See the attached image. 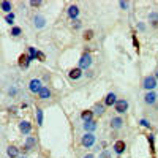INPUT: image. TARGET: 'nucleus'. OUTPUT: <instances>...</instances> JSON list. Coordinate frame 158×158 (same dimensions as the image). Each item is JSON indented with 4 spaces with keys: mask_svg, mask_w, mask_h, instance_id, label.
<instances>
[{
    "mask_svg": "<svg viewBox=\"0 0 158 158\" xmlns=\"http://www.w3.org/2000/svg\"><path fill=\"white\" fill-rule=\"evenodd\" d=\"M11 35H13V36H18V35H21V29H19V27H13Z\"/></svg>",
    "mask_w": 158,
    "mask_h": 158,
    "instance_id": "28",
    "label": "nucleus"
},
{
    "mask_svg": "<svg viewBox=\"0 0 158 158\" xmlns=\"http://www.w3.org/2000/svg\"><path fill=\"white\" fill-rule=\"evenodd\" d=\"M35 146H36V139H35L33 136H27V139H25V146H24V149H25V150H33V149H35Z\"/></svg>",
    "mask_w": 158,
    "mask_h": 158,
    "instance_id": "8",
    "label": "nucleus"
},
{
    "mask_svg": "<svg viewBox=\"0 0 158 158\" xmlns=\"http://www.w3.org/2000/svg\"><path fill=\"white\" fill-rule=\"evenodd\" d=\"M94 109H95V114H98V115H101V114L104 112V106H103V104H100V103L95 104V108H94Z\"/></svg>",
    "mask_w": 158,
    "mask_h": 158,
    "instance_id": "23",
    "label": "nucleus"
},
{
    "mask_svg": "<svg viewBox=\"0 0 158 158\" xmlns=\"http://www.w3.org/2000/svg\"><path fill=\"white\" fill-rule=\"evenodd\" d=\"M139 123H141V125H142V127H146V128H150V123H149V122H147V120H146V118H142V120H141V122H139Z\"/></svg>",
    "mask_w": 158,
    "mask_h": 158,
    "instance_id": "31",
    "label": "nucleus"
},
{
    "mask_svg": "<svg viewBox=\"0 0 158 158\" xmlns=\"http://www.w3.org/2000/svg\"><path fill=\"white\" fill-rule=\"evenodd\" d=\"M36 59H38L40 62H44V60H46V56L43 54L41 51H36Z\"/></svg>",
    "mask_w": 158,
    "mask_h": 158,
    "instance_id": "26",
    "label": "nucleus"
},
{
    "mask_svg": "<svg viewBox=\"0 0 158 158\" xmlns=\"http://www.w3.org/2000/svg\"><path fill=\"white\" fill-rule=\"evenodd\" d=\"M92 38H94V30H87L84 33V40H85V41H89V40H92Z\"/></svg>",
    "mask_w": 158,
    "mask_h": 158,
    "instance_id": "25",
    "label": "nucleus"
},
{
    "mask_svg": "<svg viewBox=\"0 0 158 158\" xmlns=\"http://www.w3.org/2000/svg\"><path fill=\"white\" fill-rule=\"evenodd\" d=\"M118 5H120V6H122L123 10H125V8H128V2H120Z\"/></svg>",
    "mask_w": 158,
    "mask_h": 158,
    "instance_id": "34",
    "label": "nucleus"
},
{
    "mask_svg": "<svg viewBox=\"0 0 158 158\" xmlns=\"http://www.w3.org/2000/svg\"><path fill=\"white\" fill-rule=\"evenodd\" d=\"M0 6H2V10H3L5 13H8V15H10V11H11V3L8 2V0H2Z\"/></svg>",
    "mask_w": 158,
    "mask_h": 158,
    "instance_id": "20",
    "label": "nucleus"
},
{
    "mask_svg": "<svg viewBox=\"0 0 158 158\" xmlns=\"http://www.w3.org/2000/svg\"><path fill=\"white\" fill-rule=\"evenodd\" d=\"M68 16H70L71 19H76V18L79 16V8H77L76 5H71V6L68 8Z\"/></svg>",
    "mask_w": 158,
    "mask_h": 158,
    "instance_id": "15",
    "label": "nucleus"
},
{
    "mask_svg": "<svg viewBox=\"0 0 158 158\" xmlns=\"http://www.w3.org/2000/svg\"><path fill=\"white\" fill-rule=\"evenodd\" d=\"M8 94H10V95H15V94H16V89H10Z\"/></svg>",
    "mask_w": 158,
    "mask_h": 158,
    "instance_id": "35",
    "label": "nucleus"
},
{
    "mask_svg": "<svg viewBox=\"0 0 158 158\" xmlns=\"http://www.w3.org/2000/svg\"><path fill=\"white\" fill-rule=\"evenodd\" d=\"M149 18H150L152 24H153V27H158V15H156V13H150Z\"/></svg>",
    "mask_w": 158,
    "mask_h": 158,
    "instance_id": "22",
    "label": "nucleus"
},
{
    "mask_svg": "<svg viewBox=\"0 0 158 158\" xmlns=\"http://www.w3.org/2000/svg\"><path fill=\"white\" fill-rule=\"evenodd\" d=\"M19 158H25V156H19Z\"/></svg>",
    "mask_w": 158,
    "mask_h": 158,
    "instance_id": "38",
    "label": "nucleus"
},
{
    "mask_svg": "<svg viewBox=\"0 0 158 158\" xmlns=\"http://www.w3.org/2000/svg\"><path fill=\"white\" fill-rule=\"evenodd\" d=\"M84 158H95V156H94V155H85Z\"/></svg>",
    "mask_w": 158,
    "mask_h": 158,
    "instance_id": "36",
    "label": "nucleus"
},
{
    "mask_svg": "<svg viewBox=\"0 0 158 158\" xmlns=\"http://www.w3.org/2000/svg\"><path fill=\"white\" fill-rule=\"evenodd\" d=\"M142 87L146 90H149V92H152L156 87V77L155 76H146L144 81H142Z\"/></svg>",
    "mask_w": 158,
    "mask_h": 158,
    "instance_id": "1",
    "label": "nucleus"
},
{
    "mask_svg": "<svg viewBox=\"0 0 158 158\" xmlns=\"http://www.w3.org/2000/svg\"><path fill=\"white\" fill-rule=\"evenodd\" d=\"M30 5H32V6H40V5H41V0H32Z\"/></svg>",
    "mask_w": 158,
    "mask_h": 158,
    "instance_id": "32",
    "label": "nucleus"
},
{
    "mask_svg": "<svg viewBox=\"0 0 158 158\" xmlns=\"http://www.w3.org/2000/svg\"><path fill=\"white\" fill-rule=\"evenodd\" d=\"M115 103H117L115 94H108L106 98H104V104H106V106H112V104H115Z\"/></svg>",
    "mask_w": 158,
    "mask_h": 158,
    "instance_id": "10",
    "label": "nucleus"
},
{
    "mask_svg": "<svg viewBox=\"0 0 158 158\" xmlns=\"http://www.w3.org/2000/svg\"><path fill=\"white\" fill-rule=\"evenodd\" d=\"M36 117H38V125H43V111L36 109Z\"/></svg>",
    "mask_w": 158,
    "mask_h": 158,
    "instance_id": "24",
    "label": "nucleus"
},
{
    "mask_svg": "<svg viewBox=\"0 0 158 158\" xmlns=\"http://www.w3.org/2000/svg\"><path fill=\"white\" fill-rule=\"evenodd\" d=\"M133 44H135L136 51L139 52V41H138V38H136V35H133Z\"/></svg>",
    "mask_w": 158,
    "mask_h": 158,
    "instance_id": "29",
    "label": "nucleus"
},
{
    "mask_svg": "<svg viewBox=\"0 0 158 158\" xmlns=\"http://www.w3.org/2000/svg\"><path fill=\"white\" fill-rule=\"evenodd\" d=\"M68 76H70V79H79L82 76V70L81 68H73V70H70Z\"/></svg>",
    "mask_w": 158,
    "mask_h": 158,
    "instance_id": "13",
    "label": "nucleus"
},
{
    "mask_svg": "<svg viewBox=\"0 0 158 158\" xmlns=\"http://www.w3.org/2000/svg\"><path fill=\"white\" fill-rule=\"evenodd\" d=\"M19 130H21V133H24V135H29L30 131H32V125H30V122H27V120H22V122L19 123Z\"/></svg>",
    "mask_w": 158,
    "mask_h": 158,
    "instance_id": "7",
    "label": "nucleus"
},
{
    "mask_svg": "<svg viewBox=\"0 0 158 158\" xmlns=\"http://www.w3.org/2000/svg\"><path fill=\"white\" fill-rule=\"evenodd\" d=\"M84 130L87 131V133L95 131V130H97V122H94V120H92V122H85V123H84Z\"/></svg>",
    "mask_w": 158,
    "mask_h": 158,
    "instance_id": "17",
    "label": "nucleus"
},
{
    "mask_svg": "<svg viewBox=\"0 0 158 158\" xmlns=\"http://www.w3.org/2000/svg\"><path fill=\"white\" fill-rule=\"evenodd\" d=\"M127 109H128V101H127V100H117V103H115V111H117L118 114H123Z\"/></svg>",
    "mask_w": 158,
    "mask_h": 158,
    "instance_id": "5",
    "label": "nucleus"
},
{
    "mask_svg": "<svg viewBox=\"0 0 158 158\" xmlns=\"http://www.w3.org/2000/svg\"><path fill=\"white\" fill-rule=\"evenodd\" d=\"M111 155H109V152L108 150H103L101 153H100V158H109Z\"/></svg>",
    "mask_w": 158,
    "mask_h": 158,
    "instance_id": "30",
    "label": "nucleus"
},
{
    "mask_svg": "<svg viewBox=\"0 0 158 158\" xmlns=\"http://www.w3.org/2000/svg\"><path fill=\"white\" fill-rule=\"evenodd\" d=\"M90 65H92V57L89 54H84L81 57V60H79V68H81V70H87Z\"/></svg>",
    "mask_w": 158,
    "mask_h": 158,
    "instance_id": "4",
    "label": "nucleus"
},
{
    "mask_svg": "<svg viewBox=\"0 0 158 158\" xmlns=\"http://www.w3.org/2000/svg\"><path fill=\"white\" fill-rule=\"evenodd\" d=\"M40 98H41V100H46V98H49L51 97V90L48 89V87H43L41 90H40Z\"/></svg>",
    "mask_w": 158,
    "mask_h": 158,
    "instance_id": "19",
    "label": "nucleus"
},
{
    "mask_svg": "<svg viewBox=\"0 0 158 158\" xmlns=\"http://www.w3.org/2000/svg\"><path fill=\"white\" fill-rule=\"evenodd\" d=\"M156 95L153 94V92H147V94H146V97H144V101H146L147 104H153L155 101H156Z\"/></svg>",
    "mask_w": 158,
    "mask_h": 158,
    "instance_id": "12",
    "label": "nucleus"
},
{
    "mask_svg": "<svg viewBox=\"0 0 158 158\" xmlns=\"http://www.w3.org/2000/svg\"><path fill=\"white\" fill-rule=\"evenodd\" d=\"M18 63H19V67H21V68H27V67H29V63H30L29 56L21 54V56H19V59H18Z\"/></svg>",
    "mask_w": 158,
    "mask_h": 158,
    "instance_id": "9",
    "label": "nucleus"
},
{
    "mask_svg": "<svg viewBox=\"0 0 158 158\" xmlns=\"http://www.w3.org/2000/svg\"><path fill=\"white\" fill-rule=\"evenodd\" d=\"M6 153H8L10 158H18L19 150H18V147H15V146H10V147L6 149Z\"/></svg>",
    "mask_w": 158,
    "mask_h": 158,
    "instance_id": "16",
    "label": "nucleus"
},
{
    "mask_svg": "<svg viewBox=\"0 0 158 158\" xmlns=\"http://www.w3.org/2000/svg\"><path fill=\"white\" fill-rule=\"evenodd\" d=\"M5 21H6L8 24H13V21H15V15H13V13L6 15V16H5Z\"/></svg>",
    "mask_w": 158,
    "mask_h": 158,
    "instance_id": "27",
    "label": "nucleus"
},
{
    "mask_svg": "<svg viewBox=\"0 0 158 158\" xmlns=\"http://www.w3.org/2000/svg\"><path fill=\"white\" fill-rule=\"evenodd\" d=\"M149 144H150V153L155 155V136L153 135L149 136Z\"/></svg>",
    "mask_w": 158,
    "mask_h": 158,
    "instance_id": "21",
    "label": "nucleus"
},
{
    "mask_svg": "<svg viewBox=\"0 0 158 158\" xmlns=\"http://www.w3.org/2000/svg\"><path fill=\"white\" fill-rule=\"evenodd\" d=\"M155 77H156V79H158V71H156V76H155Z\"/></svg>",
    "mask_w": 158,
    "mask_h": 158,
    "instance_id": "37",
    "label": "nucleus"
},
{
    "mask_svg": "<svg viewBox=\"0 0 158 158\" xmlns=\"http://www.w3.org/2000/svg\"><path fill=\"white\" fill-rule=\"evenodd\" d=\"M33 22H35V27L36 29H41V27H44V25H46V19L43 16H35L33 18Z\"/></svg>",
    "mask_w": 158,
    "mask_h": 158,
    "instance_id": "11",
    "label": "nucleus"
},
{
    "mask_svg": "<svg viewBox=\"0 0 158 158\" xmlns=\"http://www.w3.org/2000/svg\"><path fill=\"white\" fill-rule=\"evenodd\" d=\"M92 117H94L92 111H82V114H81V118L84 122H92Z\"/></svg>",
    "mask_w": 158,
    "mask_h": 158,
    "instance_id": "18",
    "label": "nucleus"
},
{
    "mask_svg": "<svg viewBox=\"0 0 158 158\" xmlns=\"http://www.w3.org/2000/svg\"><path fill=\"white\" fill-rule=\"evenodd\" d=\"M122 125H123V120L120 117H114L112 120H111V127L114 128V130H118V128H122Z\"/></svg>",
    "mask_w": 158,
    "mask_h": 158,
    "instance_id": "14",
    "label": "nucleus"
},
{
    "mask_svg": "<svg viewBox=\"0 0 158 158\" xmlns=\"http://www.w3.org/2000/svg\"><path fill=\"white\" fill-rule=\"evenodd\" d=\"M73 27H74V29H79V27H81V22H79V21H74Z\"/></svg>",
    "mask_w": 158,
    "mask_h": 158,
    "instance_id": "33",
    "label": "nucleus"
},
{
    "mask_svg": "<svg viewBox=\"0 0 158 158\" xmlns=\"http://www.w3.org/2000/svg\"><path fill=\"white\" fill-rule=\"evenodd\" d=\"M81 144L84 147H92L95 144V136H94V133H85L84 136H82V139H81Z\"/></svg>",
    "mask_w": 158,
    "mask_h": 158,
    "instance_id": "2",
    "label": "nucleus"
},
{
    "mask_svg": "<svg viewBox=\"0 0 158 158\" xmlns=\"http://www.w3.org/2000/svg\"><path fill=\"white\" fill-rule=\"evenodd\" d=\"M41 89H43V85H41V81H40V79H32V81L29 82V90L32 92V94H40Z\"/></svg>",
    "mask_w": 158,
    "mask_h": 158,
    "instance_id": "3",
    "label": "nucleus"
},
{
    "mask_svg": "<svg viewBox=\"0 0 158 158\" xmlns=\"http://www.w3.org/2000/svg\"><path fill=\"white\" fill-rule=\"evenodd\" d=\"M125 149H127L125 141H117V142L114 144V150H115V153H117V155H122V153L125 152Z\"/></svg>",
    "mask_w": 158,
    "mask_h": 158,
    "instance_id": "6",
    "label": "nucleus"
}]
</instances>
